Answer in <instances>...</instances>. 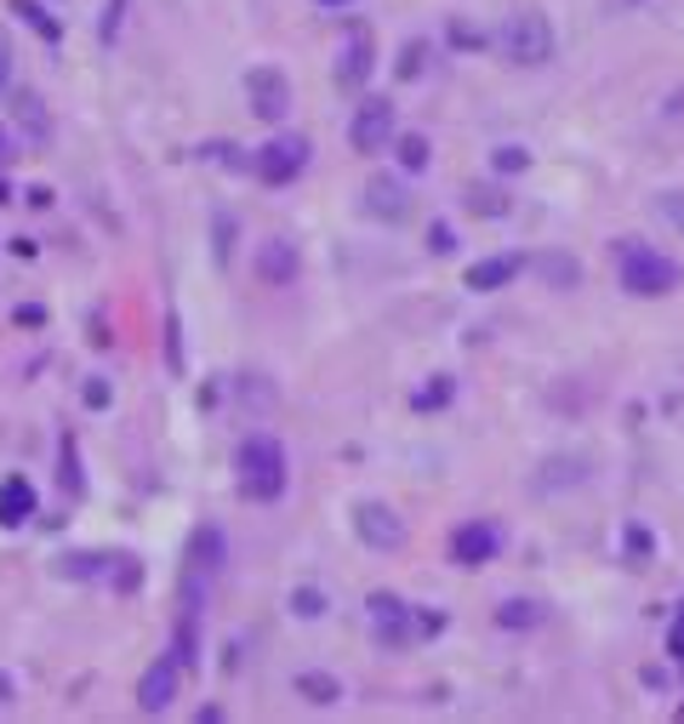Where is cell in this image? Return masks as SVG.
<instances>
[{
    "mask_svg": "<svg viewBox=\"0 0 684 724\" xmlns=\"http://www.w3.org/2000/svg\"><path fill=\"white\" fill-rule=\"evenodd\" d=\"M309 166V137H274V143H263V149L252 155V172L268 183V188H285V183H297V172Z\"/></svg>",
    "mask_w": 684,
    "mask_h": 724,
    "instance_id": "obj_5",
    "label": "cell"
},
{
    "mask_svg": "<svg viewBox=\"0 0 684 724\" xmlns=\"http://www.w3.org/2000/svg\"><path fill=\"white\" fill-rule=\"evenodd\" d=\"M35 508H40V497H35V486H29L23 473L0 479V525L18 530V525H29V519H35Z\"/></svg>",
    "mask_w": 684,
    "mask_h": 724,
    "instance_id": "obj_15",
    "label": "cell"
},
{
    "mask_svg": "<svg viewBox=\"0 0 684 724\" xmlns=\"http://www.w3.org/2000/svg\"><path fill=\"white\" fill-rule=\"evenodd\" d=\"M7 200H12V183H7V177H0V206H7Z\"/></svg>",
    "mask_w": 684,
    "mask_h": 724,
    "instance_id": "obj_46",
    "label": "cell"
},
{
    "mask_svg": "<svg viewBox=\"0 0 684 724\" xmlns=\"http://www.w3.org/2000/svg\"><path fill=\"white\" fill-rule=\"evenodd\" d=\"M508 195L497 183H473V188H462V212H473V217H508Z\"/></svg>",
    "mask_w": 684,
    "mask_h": 724,
    "instance_id": "obj_20",
    "label": "cell"
},
{
    "mask_svg": "<svg viewBox=\"0 0 684 724\" xmlns=\"http://www.w3.org/2000/svg\"><path fill=\"white\" fill-rule=\"evenodd\" d=\"M491 166H497L502 177H514V172H525V166H530V149H519V143H502V149L491 155Z\"/></svg>",
    "mask_w": 684,
    "mask_h": 724,
    "instance_id": "obj_30",
    "label": "cell"
},
{
    "mask_svg": "<svg viewBox=\"0 0 684 724\" xmlns=\"http://www.w3.org/2000/svg\"><path fill=\"white\" fill-rule=\"evenodd\" d=\"M297 268H303V257H297V246L291 239H263L257 246V274H263V285H291L297 280Z\"/></svg>",
    "mask_w": 684,
    "mask_h": 724,
    "instance_id": "obj_14",
    "label": "cell"
},
{
    "mask_svg": "<svg viewBox=\"0 0 684 724\" xmlns=\"http://www.w3.org/2000/svg\"><path fill=\"white\" fill-rule=\"evenodd\" d=\"M177 673H183V662H177V656L149 662V673L137 679V707H143V713H166V707H172V696H177Z\"/></svg>",
    "mask_w": 684,
    "mask_h": 724,
    "instance_id": "obj_11",
    "label": "cell"
},
{
    "mask_svg": "<svg viewBox=\"0 0 684 724\" xmlns=\"http://www.w3.org/2000/svg\"><path fill=\"white\" fill-rule=\"evenodd\" d=\"M63 486L80 491V473H75V446H63Z\"/></svg>",
    "mask_w": 684,
    "mask_h": 724,
    "instance_id": "obj_39",
    "label": "cell"
},
{
    "mask_svg": "<svg viewBox=\"0 0 684 724\" xmlns=\"http://www.w3.org/2000/svg\"><path fill=\"white\" fill-rule=\"evenodd\" d=\"M120 18H126V0H109V7H104V23H97V40H104V46H115Z\"/></svg>",
    "mask_w": 684,
    "mask_h": 724,
    "instance_id": "obj_32",
    "label": "cell"
},
{
    "mask_svg": "<svg viewBox=\"0 0 684 724\" xmlns=\"http://www.w3.org/2000/svg\"><path fill=\"white\" fill-rule=\"evenodd\" d=\"M667 650L684 662V605H678V622H673V634H667Z\"/></svg>",
    "mask_w": 684,
    "mask_h": 724,
    "instance_id": "obj_38",
    "label": "cell"
},
{
    "mask_svg": "<svg viewBox=\"0 0 684 724\" xmlns=\"http://www.w3.org/2000/svg\"><path fill=\"white\" fill-rule=\"evenodd\" d=\"M627 548H633V554L645 559V554H651V537H645V530H627Z\"/></svg>",
    "mask_w": 684,
    "mask_h": 724,
    "instance_id": "obj_40",
    "label": "cell"
},
{
    "mask_svg": "<svg viewBox=\"0 0 684 724\" xmlns=\"http://www.w3.org/2000/svg\"><path fill=\"white\" fill-rule=\"evenodd\" d=\"M371 69H377L371 29L354 23V29H349V46H342V58H336V86H342V91H360V86L371 80Z\"/></svg>",
    "mask_w": 684,
    "mask_h": 724,
    "instance_id": "obj_9",
    "label": "cell"
},
{
    "mask_svg": "<svg viewBox=\"0 0 684 724\" xmlns=\"http://www.w3.org/2000/svg\"><path fill=\"white\" fill-rule=\"evenodd\" d=\"M228 252H234V217L217 212V263H228Z\"/></svg>",
    "mask_w": 684,
    "mask_h": 724,
    "instance_id": "obj_34",
    "label": "cell"
},
{
    "mask_svg": "<svg viewBox=\"0 0 684 724\" xmlns=\"http://www.w3.org/2000/svg\"><path fill=\"white\" fill-rule=\"evenodd\" d=\"M497 548H502V530L491 519H468V525L451 530V559L457 565H491Z\"/></svg>",
    "mask_w": 684,
    "mask_h": 724,
    "instance_id": "obj_8",
    "label": "cell"
},
{
    "mask_svg": "<svg viewBox=\"0 0 684 724\" xmlns=\"http://www.w3.org/2000/svg\"><path fill=\"white\" fill-rule=\"evenodd\" d=\"M354 537L371 548V554H400L405 548V519L388 508V502H354Z\"/></svg>",
    "mask_w": 684,
    "mask_h": 724,
    "instance_id": "obj_4",
    "label": "cell"
},
{
    "mask_svg": "<svg viewBox=\"0 0 684 724\" xmlns=\"http://www.w3.org/2000/svg\"><path fill=\"white\" fill-rule=\"evenodd\" d=\"M240 491L252 502H280L285 497V446L274 433H252L246 446H240Z\"/></svg>",
    "mask_w": 684,
    "mask_h": 724,
    "instance_id": "obj_3",
    "label": "cell"
},
{
    "mask_svg": "<svg viewBox=\"0 0 684 724\" xmlns=\"http://www.w3.org/2000/svg\"><path fill=\"white\" fill-rule=\"evenodd\" d=\"M497 622L508 627V634H525V627L543 622V605H536V599H502V605H497Z\"/></svg>",
    "mask_w": 684,
    "mask_h": 724,
    "instance_id": "obj_23",
    "label": "cell"
},
{
    "mask_svg": "<svg viewBox=\"0 0 684 724\" xmlns=\"http://www.w3.org/2000/svg\"><path fill=\"white\" fill-rule=\"evenodd\" d=\"M610 257H616V280L627 285L633 297H667V292H678V280H684V268L673 257H662L656 246H645V239H633V234L616 239Z\"/></svg>",
    "mask_w": 684,
    "mask_h": 724,
    "instance_id": "obj_1",
    "label": "cell"
},
{
    "mask_svg": "<svg viewBox=\"0 0 684 724\" xmlns=\"http://www.w3.org/2000/svg\"><path fill=\"white\" fill-rule=\"evenodd\" d=\"M422 63H428V40H411L405 52H400V80H417Z\"/></svg>",
    "mask_w": 684,
    "mask_h": 724,
    "instance_id": "obj_31",
    "label": "cell"
},
{
    "mask_svg": "<svg viewBox=\"0 0 684 724\" xmlns=\"http://www.w3.org/2000/svg\"><path fill=\"white\" fill-rule=\"evenodd\" d=\"M291 691H297V696H309L314 707H331V702H342V679H336V673H320V667L297 673V679H291Z\"/></svg>",
    "mask_w": 684,
    "mask_h": 724,
    "instance_id": "obj_18",
    "label": "cell"
},
{
    "mask_svg": "<svg viewBox=\"0 0 684 724\" xmlns=\"http://www.w3.org/2000/svg\"><path fill=\"white\" fill-rule=\"evenodd\" d=\"M188 565L206 570V576L223 565V530H217V525H201V530L188 537Z\"/></svg>",
    "mask_w": 684,
    "mask_h": 724,
    "instance_id": "obj_19",
    "label": "cell"
},
{
    "mask_svg": "<svg viewBox=\"0 0 684 724\" xmlns=\"http://www.w3.org/2000/svg\"><path fill=\"white\" fill-rule=\"evenodd\" d=\"M58 570L75 576V583H91V576H104V570H109V554H63Z\"/></svg>",
    "mask_w": 684,
    "mask_h": 724,
    "instance_id": "obj_24",
    "label": "cell"
},
{
    "mask_svg": "<svg viewBox=\"0 0 684 724\" xmlns=\"http://www.w3.org/2000/svg\"><path fill=\"white\" fill-rule=\"evenodd\" d=\"M285 610H291V616H303V622H314V616H325V594H320V588H291Z\"/></svg>",
    "mask_w": 684,
    "mask_h": 724,
    "instance_id": "obj_27",
    "label": "cell"
},
{
    "mask_svg": "<svg viewBox=\"0 0 684 724\" xmlns=\"http://www.w3.org/2000/svg\"><path fill=\"white\" fill-rule=\"evenodd\" d=\"M365 616H371V634L388 645V650H400L417 639V610L400 599V594H371L365 599Z\"/></svg>",
    "mask_w": 684,
    "mask_h": 724,
    "instance_id": "obj_6",
    "label": "cell"
},
{
    "mask_svg": "<svg viewBox=\"0 0 684 724\" xmlns=\"http://www.w3.org/2000/svg\"><path fill=\"white\" fill-rule=\"evenodd\" d=\"M388 137H394V104H388V98H365L354 109V120H349V143H354L360 155H377V149H388Z\"/></svg>",
    "mask_w": 684,
    "mask_h": 724,
    "instance_id": "obj_7",
    "label": "cell"
},
{
    "mask_svg": "<svg viewBox=\"0 0 684 724\" xmlns=\"http://www.w3.org/2000/svg\"><path fill=\"white\" fill-rule=\"evenodd\" d=\"M651 212H656L673 234H684V188H662V195L651 200Z\"/></svg>",
    "mask_w": 684,
    "mask_h": 724,
    "instance_id": "obj_26",
    "label": "cell"
},
{
    "mask_svg": "<svg viewBox=\"0 0 684 724\" xmlns=\"http://www.w3.org/2000/svg\"><path fill=\"white\" fill-rule=\"evenodd\" d=\"M394 155H400L405 172H422V166H428V137H422V131H400V137H394Z\"/></svg>",
    "mask_w": 684,
    "mask_h": 724,
    "instance_id": "obj_25",
    "label": "cell"
},
{
    "mask_svg": "<svg viewBox=\"0 0 684 724\" xmlns=\"http://www.w3.org/2000/svg\"><path fill=\"white\" fill-rule=\"evenodd\" d=\"M530 268L543 274L554 292H570V285H582V263L565 257V252H543V257H530Z\"/></svg>",
    "mask_w": 684,
    "mask_h": 724,
    "instance_id": "obj_17",
    "label": "cell"
},
{
    "mask_svg": "<svg viewBox=\"0 0 684 724\" xmlns=\"http://www.w3.org/2000/svg\"><path fill=\"white\" fill-rule=\"evenodd\" d=\"M451 394H457V382H451V376H433L428 389L417 394V411H439V405H451Z\"/></svg>",
    "mask_w": 684,
    "mask_h": 724,
    "instance_id": "obj_28",
    "label": "cell"
},
{
    "mask_svg": "<svg viewBox=\"0 0 684 724\" xmlns=\"http://www.w3.org/2000/svg\"><path fill=\"white\" fill-rule=\"evenodd\" d=\"M18 126H29V143H35V149H46V137H52V120H46V109H40V98H35V91H18Z\"/></svg>",
    "mask_w": 684,
    "mask_h": 724,
    "instance_id": "obj_21",
    "label": "cell"
},
{
    "mask_svg": "<svg viewBox=\"0 0 684 724\" xmlns=\"http://www.w3.org/2000/svg\"><path fill=\"white\" fill-rule=\"evenodd\" d=\"M320 7H349V0H320Z\"/></svg>",
    "mask_w": 684,
    "mask_h": 724,
    "instance_id": "obj_47",
    "label": "cell"
},
{
    "mask_svg": "<svg viewBox=\"0 0 684 724\" xmlns=\"http://www.w3.org/2000/svg\"><path fill=\"white\" fill-rule=\"evenodd\" d=\"M497 52L519 69H543L554 58V23L536 12V7H519L497 23Z\"/></svg>",
    "mask_w": 684,
    "mask_h": 724,
    "instance_id": "obj_2",
    "label": "cell"
},
{
    "mask_svg": "<svg viewBox=\"0 0 684 724\" xmlns=\"http://www.w3.org/2000/svg\"><path fill=\"white\" fill-rule=\"evenodd\" d=\"M172 656H177L183 667L201 662V650H194V610H183V622H177V645H172Z\"/></svg>",
    "mask_w": 684,
    "mask_h": 724,
    "instance_id": "obj_29",
    "label": "cell"
},
{
    "mask_svg": "<svg viewBox=\"0 0 684 724\" xmlns=\"http://www.w3.org/2000/svg\"><path fill=\"white\" fill-rule=\"evenodd\" d=\"M605 7H610V12H639L645 0H605Z\"/></svg>",
    "mask_w": 684,
    "mask_h": 724,
    "instance_id": "obj_42",
    "label": "cell"
},
{
    "mask_svg": "<svg viewBox=\"0 0 684 724\" xmlns=\"http://www.w3.org/2000/svg\"><path fill=\"white\" fill-rule=\"evenodd\" d=\"M12 320H18V325H46V309H40V303H18Z\"/></svg>",
    "mask_w": 684,
    "mask_h": 724,
    "instance_id": "obj_37",
    "label": "cell"
},
{
    "mask_svg": "<svg viewBox=\"0 0 684 724\" xmlns=\"http://www.w3.org/2000/svg\"><path fill=\"white\" fill-rule=\"evenodd\" d=\"M246 98H252V115L257 120H285L291 109V80L280 69H252L246 75Z\"/></svg>",
    "mask_w": 684,
    "mask_h": 724,
    "instance_id": "obj_10",
    "label": "cell"
},
{
    "mask_svg": "<svg viewBox=\"0 0 684 724\" xmlns=\"http://www.w3.org/2000/svg\"><path fill=\"white\" fill-rule=\"evenodd\" d=\"M451 40H457V46H485V35H473V29H462V23L451 29Z\"/></svg>",
    "mask_w": 684,
    "mask_h": 724,
    "instance_id": "obj_41",
    "label": "cell"
},
{
    "mask_svg": "<svg viewBox=\"0 0 684 724\" xmlns=\"http://www.w3.org/2000/svg\"><path fill=\"white\" fill-rule=\"evenodd\" d=\"M18 149H12V137H7V126H0V160H12Z\"/></svg>",
    "mask_w": 684,
    "mask_h": 724,
    "instance_id": "obj_44",
    "label": "cell"
},
{
    "mask_svg": "<svg viewBox=\"0 0 684 724\" xmlns=\"http://www.w3.org/2000/svg\"><path fill=\"white\" fill-rule=\"evenodd\" d=\"M12 691H18V685H12V673H0V707L12 702Z\"/></svg>",
    "mask_w": 684,
    "mask_h": 724,
    "instance_id": "obj_43",
    "label": "cell"
},
{
    "mask_svg": "<svg viewBox=\"0 0 684 724\" xmlns=\"http://www.w3.org/2000/svg\"><path fill=\"white\" fill-rule=\"evenodd\" d=\"M519 268H525V257H519V252H502V257H479V263L468 268V292H502V285H508Z\"/></svg>",
    "mask_w": 684,
    "mask_h": 724,
    "instance_id": "obj_16",
    "label": "cell"
},
{
    "mask_svg": "<svg viewBox=\"0 0 684 724\" xmlns=\"http://www.w3.org/2000/svg\"><path fill=\"white\" fill-rule=\"evenodd\" d=\"M109 400H115V394H109V382H104V376H91V382H86V405H91V411H104Z\"/></svg>",
    "mask_w": 684,
    "mask_h": 724,
    "instance_id": "obj_36",
    "label": "cell"
},
{
    "mask_svg": "<svg viewBox=\"0 0 684 724\" xmlns=\"http://www.w3.org/2000/svg\"><path fill=\"white\" fill-rule=\"evenodd\" d=\"M365 212L377 223H405L411 217V188L400 177H371L365 183Z\"/></svg>",
    "mask_w": 684,
    "mask_h": 724,
    "instance_id": "obj_12",
    "label": "cell"
},
{
    "mask_svg": "<svg viewBox=\"0 0 684 724\" xmlns=\"http://www.w3.org/2000/svg\"><path fill=\"white\" fill-rule=\"evenodd\" d=\"M7 7H12V12H18V18H23V23L40 35V40H63V23H58L52 12H46L40 0H7Z\"/></svg>",
    "mask_w": 684,
    "mask_h": 724,
    "instance_id": "obj_22",
    "label": "cell"
},
{
    "mask_svg": "<svg viewBox=\"0 0 684 724\" xmlns=\"http://www.w3.org/2000/svg\"><path fill=\"white\" fill-rule=\"evenodd\" d=\"M428 252H433V257H451V252H457V234H451L446 223H433V228H428Z\"/></svg>",
    "mask_w": 684,
    "mask_h": 724,
    "instance_id": "obj_33",
    "label": "cell"
},
{
    "mask_svg": "<svg viewBox=\"0 0 684 724\" xmlns=\"http://www.w3.org/2000/svg\"><path fill=\"white\" fill-rule=\"evenodd\" d=\"M7 86H12V35L0 29V98H7Z\"/></svg>",
    "mask_w": 684,
    "mask_h": 724,
    "instance_id": "obj_35",
    "label": "cell"
},
{
    "mask_svg": "<svg viewBox=\"0 0 684 724\" xmlns=\"http://www.w3.org/2000/svg\"><path fill=\"white\" fill-rule=\"evenodd\" d=\"M588 473H594L588 457H548L543 468L530 473V491H543V497H554V491H565V486L576 491V486H588Z\"/></svg>",
    "mask_w": 684,
    "mask_h": 724,
    "instance_id": "obj_13",
    "label": "cell"
},
{
    "mask_svg": "<svg viewBox=\"0 0 684 724\" xmlns=\"http://www.w3.org/2000/svg\"><path fill=\"white\" fill-rule=\"evenodd\" d=\"M667 115H678V120H684V91H673V98H667Z\"/></svg>",
    "mask_w": 684,
    "mask_h": 724,
    "instance_id": "obj_45",
    "label": "cell"
}]
</instances>
